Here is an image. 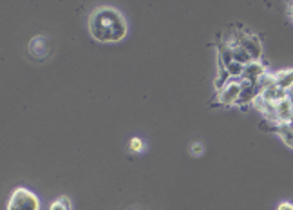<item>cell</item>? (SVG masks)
Returning a JSON list of instances; mask_svg holds the SVG:
<instances>
[{"label": "cell", "instance_id": "30bf717a", "mask_svg": "<svg viewBox=\"0 0 293 210\" xmlns=\"http://www.w3.org/2000/svg\"><path fill=\"white\" fill-rule=\"evenodd\" d=\"M49 210H72V205H71V199L65 196L58 197V199H54L53 203H51Z\"/></svg>", "mask_w": 293, "mask_h": 210}, {"label": "cell", "instance_id": "8fae6325", "mask_svg": "<svg viewBox=\"0 0 293 210\" xmlns=\"http://www.w3.org/2000/svg\"><path fill=\"white\" fill-rule=\"evenodd\" d=\"M190 152H192V156H196V158H201L205 152V145L201 142H196L192 143V147H190Z\"/></svg>", "mask_w": 293, "mask_h": 210}, {"label": "cell", "instance_id": "7a4b0ae2", "mask_svg": "<svg viewBox=\"0 0 293 210\" xmlns=\"http://www.w3.org/2000/svg\"><path fill=\"white\" fill-rule=\"evenodd\" d=\"M8 210H40V199L35 192L20 187L15 188L8 199Z\"/></svg>", "mask_w": 293, "mask_h": 210}, {"label": "cell", "instance_id": "3957f363", "mask_svg": "<svg viewBox=\"0 0 293 210\" xmlns=\"http://www.w3.org/2000/svg\"><path fill=\"white\" fill-rule=\"evenodd\" d=\"M226 44H239L250 56H252L253 62H261V56H262V44L259 40V37L252 35V33H237L235 38L232 42H226Z\"/></svg>", "mask_w": 293, "mask_h": 210}, {"label": "cell", "instance_id": "5bb4252c", "mask_svg": "<svg viewBox=\"0 0 293 210\" xmlns=\"http://www.w3.org/2000/svg\"><path fill=\"white\" fill-rule=\"evenodd\" d=\"M286 98H288L289 103H291V107H293V87L289 89V91H286Z\"/></svg>", "mask_w": 293, "mask_h": 210}, {"label": "cell", "instance_id": "5b68a950", "mask_svg": "<svg viewBox=\"0 0 293 210\" xmlns=\"http://www.w3.org/2000/svg\"><path fill=\"white\" fill-rule=\"evenodd\" d=\"M241 94V82L239 80H232L230 83H226L221 91H217V103L225 105V107H230L235 105L239 100Z\"/></svg>", "mask_w": 293, "mask_h": 210}, {"label": "cell", "instance_id": "ba28073f", "mask_svg": "<svg viewBox=\"0 0 293 210\" xmlns=\"http://www.w3.org/2000/svg\"><path fill=\"white\" fill-rule=\"evenodd\" d=\"M230 46H232V56H234V62L244 65V67H246L248 64H252L253 62L252 56H250L248 53L239 46V44H230Z\"/></svg>", "mask_w": 293, "mask_h": 210}, {"label": "cell", "instance_id": "52a82bcc", "mask_svg": "<svg viewBox=\"0 0 293 210\" xmlns=\"http://www.w3.org/2000/svg\"><path fill=\"white\" fill-rule=\"evenodd\" d=\"M273 80H275V85L282 91H289L293 87V69H282V71H277L273 73Z\"/></svg>", "mask_w": 293, "mask_h": 210}, {"label": "cell", "instance_id": "9a60e30c", "mask_svg": "<svg viewBox=\"0 0 293 210\" xmlns=\"http://www.w3.org/2000/svg\"><path fill=\"white\" fill-rule=\"evenodd\" d=\"M288 15L291 17V22H293V10H289V11H288Z\"/></svg>", "mask_w": 293, "mask_h": 210}, {"label": "cell", "instance_id": "4fadbf2b", "mask_svg": "<svg viewBox=\"0 0 293 210\" xmlns=\"http://www.w3.org/2000/svg\"><path fill=\"white\" fill-rule=\"evenodd\" d=\"M277 210H293V205L291 203H288V201H284V203H280Z\"/></svg>", "mask_w": 293, "mask_h": 210}, {"label": "cell", "instance_id": "6da1fadb", "mask_svg": "<svg viewBox=\"0 0 293 210\" xmlns=\"http://www.w3.org/2000/svg\"><path fill=\"white\" fill-rule=\"evenodd\" d=\"M127 20L113 6H100L89 15V33L96 42L114 44L127 37Z\"/></svg>", "mask_w": 293, "mask_h": 210}, {"label": "cell", "instance_id": "7c38bea8", "mask_svg": "<svg viewBox=\"0 0 293 210\" xmlns=\"http://www.w3.org/2000/svg\"><path fill=\"white\" fill-rule=\"evenodd\" d=\"M145 149V145H143V142H141L140 138H132L131 140V151L132 152H141Z\"/></svg>", "mask_w": 293, "mask_h": 210}, {"label": "cell", "instance_id": "9c48e42d", "mask_svg": "<svg viewBox=\"0 0 293 210\" xmlns=\"http://www.w3.org/2000/svg\"><path fill=\"white\" fill-rule=\"evenodd\" d=\"M225 69H226V71H228V74H230L232 80H241V78H243L244 65L237 64V62H232V64H228Z\"/></svg>", "mask_w": 293, "mask_h": 210}, {"label": "cell", "instance_id": "277c9868", "mask_svg": "<svg viewBox=\"0 0 293 210\" xmlns=\"http://www.w3.org/2000/svg\"><path fill=\"white\" fill-rule=\"evenodd\" d=\"M27 53L31 55L33 60L36 62H44L51 56L53 49H51V38L45 35H36L29 40L27 44Z\"/></svg>", "mask_w": 293, "mask_h": 210}, {"label": "cell", "instance_id": "8992f818", "mask_svg": "<svg viewBox=\"0 0 293 210\" xmlns=\"http://www.w3.org/2000/svg\"><path fill=\"white\" fill-rule=\"evenodd\" d=\"M266 65L261 64V62H252L244 67V73L241 80H248V82H259V78H262L266 74Z\"/></svg>", "mask_w": 293, "mask_h": 210}]
</instances>
